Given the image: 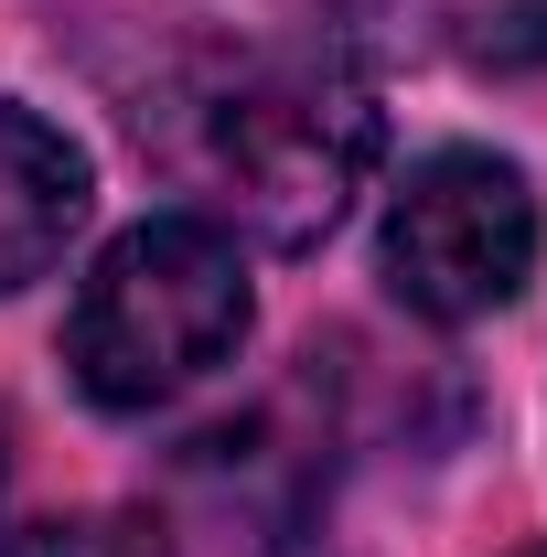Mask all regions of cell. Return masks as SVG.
I'll return each mask as SVG.
<instances>
[{
    "label": "cell",
    "instance_id": "3957f363",
    "mask_svg": "<svg viewBox=\"0 0 547 557\" xmlns=\"http://www.w3.org/2000/svg\"><path fill=\"white\" fill-rule=\"evenodd\" d=\"M537 269V194L494 150H429L387 205V289L418 322H483Z\"/></svg>",
    "mask_w": 547,
    "mask_h": 557
},
{
    "label": "cell",
    "instance_id": "7a4b0ae2",
    "mask_svg": "<svg viewBox=\"0 0 547 557\" xmlns=\"http://www.w3.org/2000/svg\"><path fill=\"white\" fill-rule=\"evenodd\" d=\"M376 150H387V119L376 97L333 65H290V75H258L215 108V183L236 225L258 247H323L354 194L376 183Z\"/></svg>",
    "mask_w": 547,
    "mask_h": 557
},
{
    "label": "cell",
    "instance_id": "8992f818",
    "mask_svg": "<svg viewBox=\"0 0 547 557\" xmlns=\"http://www.w3.org/2000/svg\"><path fill=\"white\" fill-rule=\"evenodd\" d=\"M462 54L483 75H537L547 65V0H483L473 33H462Z\"/></svg>",
    "mask_w": 547,
    "mask_h": 557
},
{
    "label": "cell",
    "instance_id": "277c9868",
    "mask_svg": "<svg viewBox=\"0 0 547 557\" xmlns=\"http://www.w3.org/2000/svg\"><path fill=\"white\" fill-rule=\"evenodd\" d=\"M86 194H97L86 150L33 108H0V289H22L65 258V236L86 225Z\"/></svg>",
    "mask_w": 547,
    "mask_h": 557
},
{
    "label": "cell",
    "instance_id": "52a82bcc",
    "mask_svg": "<svg viewBox=\"0 0 547 557\" xmlns=\"http://www.w3.org/2000/svg\"><path fill=\"white\" fill-rule=\"evenodd\" d=\"M301 11H323V22H376L387 0H301Z\"/></svg>",
    "mask_w": 547,
    "mask_h": 557
},
{
    "label": "cell",
    "instance_id": "6da1fadb",
    "mask_svg": "<svg viewBox=\"0 0 547 557\" xmlns=\"http://www.w3.org/2000/svg\"><path fill=\"white\" fill-rule=\"evenodd\" d=\"M247 344V258L205 214H150L130 225L65 322V364L97 408H172Z\"/></svg>",
    "mask_w": 547,
    "mask_h": 557
},
{
    "label": "cell",
    "instance_id": "9c48e42d",
    "mask_svg": "<svg viewBox=\"0 0 547 557\" xmlns=\"http://www.w3.org/2000/svg\"><path fill=\"white\" fill-rule=\"evenodd\" d=\"M526 557H547V547H526Z\"/></svg>",
    "mask_w": 547,
    "mask_h": 557
},
{
    "label": "cell",
    "instance_id": "ba28073f",
    "mask_svg": "<svg viewBox=\"0 0 547 557\" xmlns=\"http://www.w3.org/2000/svg\"><path fill=\"white\" fill-rule=\"evenodd\" d=\"M269 557H333V547H323V536H279Z\"/></svg>",
    "mask_w": 547,
    "mask_h": 557
},
{
    "label": "cell",
    "instance_id": "5b68a950",
    "mask_svg": "<svg viewBox=\"0 0 547 557\" xmlns=\"http://www.w3.org/2000/svg\"><path fill=\"white\" fill-rule=\"evenodd\" d=\"M0 557H172V536L130 515V504H97V515H44V525H11Z\"/></svg>",
    "mask_w": 547,
    "mask_h": 557
}]
</instances>
